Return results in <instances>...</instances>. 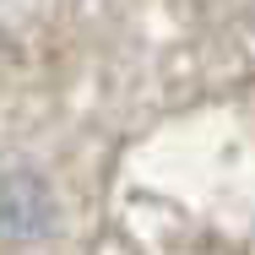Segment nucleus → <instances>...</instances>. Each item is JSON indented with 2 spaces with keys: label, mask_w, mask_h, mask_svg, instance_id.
I'll return each mask as SVG.
<instances>
[{
  "label": "nucleus",
  "mask_w": 255,
  "mask_h": 255,
  "mask_svg": "<svg viewBox=\"0 0 255 255\" xmlns=\"http://www.w3.org/2000/svg\"><path fill=\"white\" fill-rule=\"evenodd\" d=\"M0 255H255V0H11Z\"/></svg>",
  "instance_id": "1"
}]
</instances>
